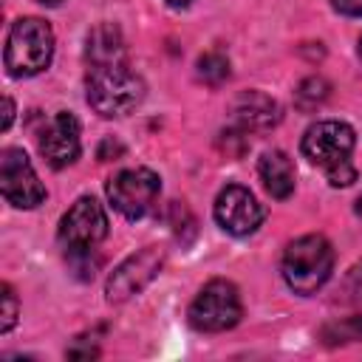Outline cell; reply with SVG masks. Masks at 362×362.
I'll use <instances>...</instances> for the list:
<instances>
[{
    "label": "cell",
    "mask_w": 362,
    "mask_h": 362,
    "mask_svg": "<svg viewBox=\"0 0 362 362\" xmlns=\"http://www.w3.org/2000/svg\"><path fill=\"white\" fill-rule=\"evenodd\" d=\"M0 189L3 198L17 209H34L45 201V187L20 147H6L0 153Z\"/></svg>",
    "instance_id": "ba28073f"
},
{
    "label": "cell",
    "mask_w": 362,
    "mask_h": 362,
    "mask_svg": "<svg viewBox=\"0 0 362 362\" xmlns=\"http://www.w3.org/2000/svg\"><path fill=\"white\" fill-rule=\"evenodd\" d=\"M320 337L328 342V345H342V342H359L362 339V314H354L348 320H339V322H328Z\"/></svg>",
    "instance_id": "e0dca14e"
},
{
    "label": "cell",
    "mask_w": 362,
    "mask_h": 362,
    "mask_svg": "<svg viewBox=\"0 0 362 362\" xmlns=\"http://www.w3.org/2000/svg\"><path fill=\"white\" fill-rule=\"evenodd\" d=\"M167 3H170V6H175V8H181V6H187L189 0H167Z\"/></svg>",
    "instance_id": "d4e9b609"
},
{
    "label": "cell",
    "mask_w": 362,
    "mask_h": 362,
    "mask_svg": "<svg viewBox=\"0 0 362 362\" xmlns=\"http://www.w3.org/2000/svg\"><path fill=\"white\" fill-rule=\"evenodd\" d=\"M232 119L246 133L252 130H272L280 122V105L263 90H243L232 102Z\"/></svg>",
    "instance_id": "7c38bea8"
},
{
    "label": "cell",
    "mask_w": 362,
    "mask_h": 362,
    "mask_svg": "<svg viewBox=\"0 0 362 362\" xmlns=\"http://www.w3.org/2000/svg\"><path fill=\"white\" fill-rule=\"evenodd\" d=\"M11 119H14V102L6 96V99H3V130L11 127Z\"/></svg>",
    "instance_id": "cb8c5ba5"
},
{
    "label": "cell",
    "mask_w": 362,
    "mask_h": 362,
    "mask_svg": "<svg viewBox=\"0 0 362 362\" xmlns=\"http://www.w3.org/2000/svg\"><path fill=\"white\" fill-rule=\"evenodd\" d=\"M331 6L345 17H362V0H331Z\"/></svg>",
    "instance_id": "603a6c76"
},
{
    "label": "cell",
    "mask_w": 362,
    "mask_h": 362,
    "mask_svg": "<svg viewBox=\"0 0 362 362\" xmlns=\"http://www.w3.org/2000/svg\"><path fill=\"white\" fill-rule=\"evenodd\" d=\"M263 218H266L263 206H260L257 198H255L246 187H240V184L223 187V189L218 192V198H215V221H218V226L226 229L229 235H238V238L252 235V232L263 223Z\"/></svg>",
    "instance_id": "30bf717a"
},
{
    "label": "cell",
    "mask_w": 362,
    "mask_h": 362,
    "mask_svg": "<svg viewBox=\"0 0 362 362\" xmlns=\"http://www.w3.org/2000/svg\"><path fill=\"white\" fill-rule=\"evenodd\" d=\"M359 57H362V40H359Z\"/></svg>",
    "instance_id": "83f0119b"
},
{
    "label": "cell",
    "mask_w": 362,
    "mask_h": 362,
    "mask_svg": "<svg viewBox=\"0 0 362 362\" xmlns=\"http://www.w3.org/2000/svg\"><path fill=\"white\" fill-rule=\"evenodd\" d=\"M221 147H223V153L229 156V158H240L243 153H246V147H249V139H246V130L243 127H232V130H223L221 133Z\"/></svg>",
    "instance_id": "ac0fdd59"
},
{
    "label": "cell",
    "mask_w": 362,
    "mask_h": 362,
    "mask_svg": "<svg viewBox=\"0 0 362 362\" xmlns=\"http://www.w3.org/2000/svg\"><path fill=\"white\" fill-rule=\"evenodd\" d=\"M331 96V85L322 79V76H308L297 85L294 90V105L303 110V113H311L317 107H322Z\"/></svg>",
    "instance_id": "9a60e30c"
},
{
    "label": "cell",
    "mask_w": 362,
    "mask_h": 362,
    "mask_svg": "<svg viewBox=\"0 0 362 362\" xmlns=\"http://www.w3.org/2000/svg\"><path fill=\"white\" fill-rule=\"evenodd\" d=\"M187 317L195 331H206V334L235 328L243 317V305H240V294H238L235 283L221 280V277L209 280L192 300Z\"/></svg>",
    "instance_id": "5b68a950"
},
{
    "label": "cell",
    "mask_w": 362,
    "mask_h": 362,
    "mask_svg": "<svg viewBox=\"0 0 362 362\" xmlns=\"http://www.w3.org/2000/svg\"><path fill=\"white\" fill-rule=\"evenodd\" d=\"M257 173H260V181H263V187L272 198L283 201L294 192V164L283 150L263 153V158L257 164Z\"/></svg>",
    "instance_id": "5bb4252c"
},
{
    "label": "cell",
    "mask_w": 362,
    "mask_h": 362,
    "mask_svg": "<svg viewBox=\"0 0 362 362\" xmlns=\"http://www.w3.org/2000/svg\"><path fill=\"white\" fill-rule=\"evenodd\" d=\"M342 294L345 300H354V303H362V263H356L345 280H342Z\"/></svg>",
    "instance_id": "ffe728a7"
},
{
    "label": "cell",
    "mask_w": 362,
    "mask_h": 362,
    "mask_svg": "<svg viewBox=\"0 0 362 362\" xmlns=\"http://www.w3.org/2000/svg\"><path fill=\"white\" fill-rule=\"evenodd\" d=\"M356 215H359V218H362V195H359V198H356Z\"/></svg>",
    "instance_id": "4316f807"
},
{
    "label": "cell",
    "mask_w": 362,
    "mask_h": 362,
    "mask_svg": "<svg viewBox=\"0 0 362 362\" xmlns=\"http://www.w3.org/2000/svg\"><path fill=\"white\" fill-rule=\"evenodd\" d=\"M0 300H3V311H0L3 322H0V331L8 334V331L14 328V322H17V311H20L17 297H14V288H11L8 283H3V294H0Z\"/></svg>",
    "instance_id": "d6986e66"
},
{
    "label": "cell",
    "mask_w": 362,
    "mask_h": 362,
    "mask_svg": "<svg viewBox=\"0 0 362 362\" xmlns=\"http://www.w3.org/2000/svg\"><path fill=\"white\" fill-rule=\"evenodd\" d=\"M122 153H124V147H122L116 139H105V141L99 144V150H96L99 161H113V158H119Z\"/></svg>",
    "instance_id": "7402d4cb"
},
{
    "label": "cell",
    "mask_w": 362,
    "mask_h": 362,
    "mask_svg": "<svg viewBox=\"0 0 362 362\" xmlns=\"http://www.w3.org/2000/svg\"><path fill=\"white\" fill-rule=\"evenodd\" d=\"M334 272V249L322 235H303L286 246L283 280L294 294L320 291Z\"/></svg>",
    "instance_id": "7a4b0ae2"
},
{
    "label": "cell",
    "mask_w": 362,
    "mask_h": 362,
    "mask_svg": "<svg viewBox=\"0 0 362 362\" xmlns=\"http://www.w3.org/2000/svg\"><path fill=\"white\" fill-rule=\"evenodd\" d=\"M54 31L40 17H20L6 37V71L8 76H34L51 65Z\"/></svg>",
    "instance_id": "3957f363"
},
{
    "label": "cell",
    "mask_w": 362,
    "mask_h": 362,
    "mask_svg": "<svg viewBox=\"0 0 362 362\" xmlns=\"http://www.w3.org/2000/svg\"><path fill=\"white\" fill-rule=\"evenodd\" d=\"M57 238L65 249V257L96 252V246L107 238V215H105L102 204L93 195L76 198L74 206L62 215Z\"/></svg>",
    "instance_id": "277c9868"
},
{
    "label": "cell",
    "mask_w": 362,
    "mask_h": 362,
    "mask_svg": "<svg viewBox=\"0 0 362 362\" xmlns=\"http://www.w3.org/2000/svg\"><path fill=\"white\" fill-rule=\"evenodd\" d=\"M161 189V178L147 167L122 170L107 181V201L127 221H139L150 212Z\"/></svg>",
    "instance_id": "52a82bcc"
},
{
    "label": "cell",
    "mask_w": 362,
    "mask_h": 362,
    "mask_svg": "<svg viewBox=\"0 0 362 362\" xmlns=\"http://www.w3.org/2000/svg\"><path fill=\"white\" fill-rule=\"evenodd\" d=\"M37 147H40L42 158H45L54 170H62V167L74 164V161L79 158V150H82L76 116L68 113V110L54 113V116L45 122V127L40 130Z\"/></svg>",
    "instance_id": "8fae6325"
},
{
    "label": "cell",
    "mask_w": 362,
    "mask_h": 362,
    "mask_svg": "<svg viewBox=\"0 0 362 362\" xmlns=\"http://www.w3.org/2000/svg\"><path fill=\"white\" fill-rule=\"evenodd\" d=\"M354 144H356V133L351 124L337 122V119H322L303 133L300 150L311 164H317L328 173V170L351 161Z\"/></svg>",
    "instance_id": "8992f818"
},
{
    "label": "cell",
    "mask_w": 362,
    "mask_h": 362,
    "mask_svg": "<svg viewBox=\"0 0 362 362\" xmlns=\"http://www.w3.org/2000/svg\"><path fill=\"white\" fill-rule=\"evenodd\" d=\"M195 71H198V79L206 82L209 88L223 85V82L229 79V74H232V68H229V57L221 54V51H206V54H201Z\"/></svg>",
    "instance_id": "2e32d148"
},
{
    "label": "cell",
    "mask_w": 362,
    "mask_h": 362,
    "mask_svg": "<svg viewBox=\"0 0 362 362\" xmlns=\"http://www.w3.org/2000/svg\"><path fill=\"white\" fill-rule=\"evenodd\" d=\"M164 257H167V252L161 246H144L136 255H130L127 260H122L107 277V286H105L107 303H124L133 294H139L161 272Z\"/></svg>",
    "instance_id": "9c48e42d"
},
{
    "label": "cell",
    "mask_w": 362,
    "mask_h": 362,
    "mask_svg": "<svg viewBox=\"0 0 362 362\" xmlns=\"http://www.w3.org/2000/svg\"><path fill=\"white\" fill-rule=\"evenodd\" d=\"M85 96H88V105L105 119L127 116L144 99V82L127 68V62L88 65Z\"/></svg>",
    "instance_id": "6da1fadb"
},
{
    "label": "cell",
    "mask_w": 362,
    "mask_h": 362,
    "mask_svg": "<svg viewBox=\"0 0 362 362\" xmlns=\"http://www.w3.org/2000/svg\"><path fill=\"white\" fill-rule=\"evenodd\" d=\"M127 57L122 31L113 23H99L85 40V59L88 65H122Z\"/></svg>",
    "instance_id": "4fadbf2b"
},
{
    "label": "cell",
    "mask_w": 362,
    "mask_h": 362,
    "mask_svg": "<svg viewBox=\"0 0 362 362\" xmlns=\"http://www.w3.org/2000/svg\"><path fill=\"white\" fill-rule=\"evenodd\" d=\"M325 175H328V184H331V187H348V184L356 181V170H354L351 161H348V164H339V167H334V170H328Z\"/></svg>",
    "instance_id": "44dd1931"
},
{
    "label": "cell",
    "mask_w": 362,
    "mask_h": 362,
    "mask_svg": "<svg viewBox=\"0 0 362 362\" xmlns=\"http://www.w3.org/2000/svg\"><path fill=\"white\" fill-rule=\"evenodd\" d=\"M37 3H42V6H59L62 0H37Z\"/></svg>",
    "instance_id": "484cf974"
}]
</instances>
